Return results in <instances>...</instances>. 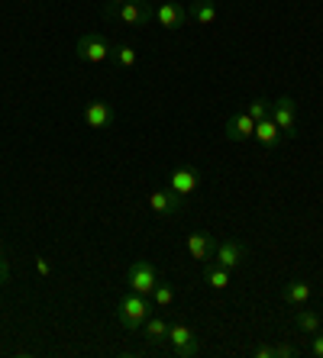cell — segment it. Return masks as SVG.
Wrapping results in <instances>:
<instances>
[{
	"instance_id": "1",
	"label": "cell",
	"mask_w": 323,
	"mask_h": 358,
	"mask_svg": "<svg viewBox=\"0 0 323 358\" xmlns=\"http://www.w3.org/2000/svg\"><path fill=\"white\" fill-rule=\"evenodd\" d=\"M149 317H152V300L146 294L130 291L116 303V320H120V326L126 333H142V326H146Z\"/></svg>"
},
{
	"instance_id": "2",
	"label": "cell",
	"mask_w": 323,
	"mask_h": 358,
	"mask_svg": "<svg viewBox=\"0 0 323 358\" xmlns=\"http://www.w3.org/2000/svg\"><path fill=\"white\" fill-rule=\"evenodd\" d=\"M104 17L120 20L126 26H149L156 20V7H152L149 0H130L123 7H104Z\"/></svg>"
},
{
	"instance_id": "3",
	"label": "cell",
	"mask_w": 323,
	"mask_h": 358,
	"mask_svg": "<svg viewBox=\"0 0 323 358\" xmlns=\"http://www.w3.org/2000/svg\"><path fill=\"white\" fill-rule=\"evenodd\" d=\"M75 59L88 62V65H100V62L114 59V45L107 42L104 33H84L81 39L75 42Z\"/></svg>"
},
{
	"instance_id": "4",
	"label": "cell",
	"mask_w": 323,
	"mask_h": 358,
	"mask_svg": "<svg viewBox=\"0 0 323 358\" xmlns=\"http://www.w3.org/2000/svg\"><path fill=\"white\" fill-rule=\"evenodd\" d=\"M158 281H162V278H158V268H156V262H149V259H136L133 265H130V271H126L130 291L146 294V297H152Z\"/></svg>"
},
{
	"instance_id": "5",
	"label": "cell",
	"mask_w": 323,
	"mask_h": 358,
	"mask_svg": "<svg viewBox=\"0 0 323 358\" xmlns=\"http://www.w3.org/2000/svg\"><path fill=\"white\" fill-rule=\"evenodd\" d=\"M268 117L278 123V129H282V136H298V103H294V97H278L272 100V110H268Z\"/></svg>"
},
{
	"instance_id": "6",
	"label": "cell",
	"mask_w": 323,
	"mask_h": 358,
	"mask_svg": "<svg viewBox=\"0 0 323 358\" xmlns=\"http://www.w3.org/2000/svg\"><path fill=\"white\" fill-rule=\"evenodd\" d=\"M168 342H172V355H178V358L200 355V345H198L194 329H191L188 323H172L168 326Z\"/></svg>"
},
{
	"instance_id": "7",
	"label": "cell",
	"mask_w": 323,
	"mask_h": 358,
	"mask_svg": "<svg viewBox=\"0 0 323 358\" xmlns=\"http://www.w3.org/2000/svg\"><path fill=\"white\" fill-rule=\"evenodd\" d=\"M184 200L181 194H174L172 187H162V191H152L149 194V210L152 213H158V217H178L184 210Z\"/></svg>"
},
{
	"instance_id": "8",
	"label": "cell",
	"mask_w": 323,
	"mask_h": 358,
	"mask_svg": "<svg viewBox=\"0 0 323 358\" xmlns=\"http://www.w3.org/2000/svg\"><path fill=\"white\" fill-rule=\"evenodd\" d=\"M249 259V249H246V242H236V239H224V242H217V249H214V262L217 265H224V268H240L242 262Z\"/></svg>"
},
{
	"instance_id": "9",
	"label": "cell",
	"mask_w": 323,
	"mask_h": 358,
	"mask_svg": "<svg viewBox=\"0 0 323 358\" xmlns=\"http://www.w3.org/2000/svg\"><path fill=\"white\" fill-rule=\"evenodd\" d=\"M168 187H172L174 194H181V197H191V194L200 187V171L194 165H178L168 175Z\"/></svg>"
},
{
	"instance_id": "10",
	"label": "cell",
	"mask_w": 323,
	"mask_h": 358,
	"mask_svg": "<svg viewBox=\"0 0 323 358\" xmlns=\"http://www.w3.org/2000/svg\"><path fill=\"white\" fill-rule=\"evenodd\" d=\"M224 136H226L230 142H246V139H252V136H256V120L249 117L246 110H240V113H233V117L226 120Z\"/></svg>"
},
{
	"instance_id": "11",
	"label": "cell",
	"mask_w": 323,
	"mask_h": 358,
	"mask_svg": "<svg viewBox=\"0 0 323 358\" xmlns=\"http://www.w3.org/2000/svg\"><path fill=\"white\" fill-rule=\"evenodd\" d=\"M114 120H116V110L110 107L107 100H91L84 107V123L91 126V129H107Z\"/></svg>"
},
{
	"instance_id": "12",
	"label": "cell",
	"mask_w": 323,
	"mask_h": 358,
	"mask_svg": "<svg viewBox=\"0 0 323 358\" xmlns=\"http://www.w3.org/2000/svg\"><path fill=\"white\" fill-rule=\"evenodd\" d=\"M214 249H217V242H214V236L210 233H191L188 236V252H191V259H198L200 265L204 262H214Z\"/></svg>"
},
{
	"instance_id": "13",
	"label": "cell",
	"mask_w": 323,
	"mask_h": 358,
	"mask_svg": "<svg viewBox=\"0 0 323 358\" xmlns=\"http://www.w3.org/2000/svg\"><path fill=\"white\" fill-rule=\"evenodd\" d=\"M156 20L165 29H181V26H188L191 17H188V7H181V3H162L156 10Z\"/></svg>"
},
{
	"instance_id": "14",
	"label": "cell",
	"mask_w": 323,
	"mask_h": 358,
	"mask_svg": "<svg viewBox=\"0 0 323 358\" xmlns=\"http://www.w3.org/2000/svg\"><path fill=\"white\" fill-rule=\"evenodd\" d=\"M310 294H314V287H310L307 281H301V278H294V281H288L282 287V300L291 303V307H307Z\"/></svg>"
},
{
	"instance_id": "15",
	"label": "cell",
	"mask_w": 323,
	"mask_h": 358,
	"mask_svg": "<svg viewBox=\"0 0 323 358\" xmlns=\"http://www.w3.org/2000/svg\"><path fill=\"white\" fill-rule=\"evenodd\" d=\"M252 139H259V145L262 149H278V142H282V129H278V123H275L272 117L259 120L256 123V136Z\"/></svg>"
},
{
	"instance_id": "16",
	"label": "cell",
	"mask_w": 323,
	"mask_h": 358,
	"mask_svg": "<svg viewBox=\"0 0 323 358\" xmlns=\"http://www.w3.org/2000/svg\"><path fill=\"white\" fill-rule=\"evenodd\" d=\"M188 17L194 20V23H200V26H210L217 20L214 0H191V3H188Z\"/></svg>"
},
{
	"instance_id": "17",
	"label": "cell",
	"mask_w": 323,
	"mask_h": 358,
	"mask_svg": "<svg viewBox=\"0 0 323 358\" xmlns=\"http://www.w3.org/2000/svg\"><path fill=\"white\" fill-rule=\"evenodd\" d=\"M204 284H210L214 291L230 287V268L217 265V262H204Z\"/></svg>"
},
{
	"instance_id": "18",
	"label": "cell",
	"mask_w": 323,
	"mask_h": 358,
	"mask_svg": "<svg viewBox=\"0 0 323 358\" xmlns=\"http://www.w3.org/2000/svg\"><path fill=\"white\" fill-rule=\"evenodd\" d=\"M168 326L162 317H149L146 320V326H142V336H146V342H152V345H158V342H168Z\"/></svg>"
},
{
	"instance_id": "19",
	"label": "cell",
	"mask_w": 323,
	"mask_h": 358,
	"mask_svg": "<svg viewBox=\"0 0 323 358\" xmlns=\"http://www.w3.org/2000/svg\"><path fill=\"white\" fill-rule=\"evenodd\" d=\"M294 323H298V329L307 336H314L317 329H323V320L317 310H298V313H294Z\"/></svg>"
},
{
	"instance_id": "20",
	"label": "cell",
	"mask_w": 323,
	"mask_h": 358,
	"mask_svg": "<svg viewBox=\"0 0 323 358\" xmlns=\"http://www.w3.org/2000/svg\"><path fill=\"white\" fill-rule=\"evenodd\" d=\"M152 303H156V307H172L174 303V287L172 284H165V281H158L156 284V291H152Z\"/></svg>"
},
{
	"instance_id": "21",
	"label": "cell",
	"mask_w": 323,
	"mask_h": 358,
	"mask_svg": "<svg viewBox=\"0 0 323 358\" xmlns=\"http://www.w3.org/2000/svg\"><path fill=\"white\" fill-rule=\"evenodd\" d=\"M268 110H272V100H266V97H256V100H249L246 103V113L256 120V123L268 117Z\"/></svg>"
},
{
	"instance_id": "22",
	"label": "cell",
	"mask_w": 323,
	"mask_h": 358,
	"mask_svg": "<svg viewBox=\"0 0 323 358\" xmlns=\"http://www.w3.org/2000/svg\"><path fill=\"white\" fill-rule=\"evenodd\" d=\"M114 59L123 68H133L136 65V49L133 45H114Z\"/></svg>"
},
{
	"instance_id": "23",
	"label": "cell",
	"mask_w": 323,
	"mask_h": 358,
	"mask_svg": "<svg viewBox=\"0 0 323 358\" xmlns=\"http://www.w3.org/2000/svg\"><path fill=\"white\" fill-rule=\"evenodd\" d=\"M298 355V345H291V342H278L275 345V358H294Z\"/></svg>"
},
{
	"instance_id": "24",
	"label": "cell",
	"mask_w": 323,
	"mask_h": 358,
	"mask_svg": "<svg viewBox=\"0 0 323 358\" xmlns=\"http://www.w3.org/2000/svg\"><path fill=\"white\" fill-rule=\"evenodd\" d=\"M10 281V259H7V249L0 245V284Z\"/></svg>"
},
{
	"instance_id": "25",
	"label": "cell",
	"mask_w": 323,
	"mask_h": 358,
	"mask_svg": "<svg viewBox=\"0 0 323 358\" xmlns=\"http://www.w3.org/2000/svg\"><path fill=\"white\" fill-rule=\"evenodd\" d=\"M310 355L323 358V329H317V333H314V339H310Z\"/></svg>"
},
{
	"instance_id": "26",
	"label": "cell",
	"mask_w": 323,
	"mask_h": 358,
	"mask_svg": "<svg viewBox=\"0 0 323 358\" xmlns=\"http://www.w3.org/2000/svg\"><path fill=\"white\" fill-rule=\"evenodd\" d=\"M36 271H39V275H46V278H49V275H52V268H49V262L42 259V255H39V259H36Z\"/></svg>"
},
{
	"instance_id": "27",
	"label": "cell",
	"mask_w": 323,
	"mask_h": 358,
	"mask_svg": "<svg viewBox=\"0 0 323 358\" xmlns=\"http://www.w3.org/2000/svg\"><path fill=\"white\" fill-rule=\"evenodd\" d=\"M256 358H275V345H259Z\"/></svg>"
},
{
	"instance_id": "28",
	"label": "cell",
	"mask_w": 323,
	"mask_h": 358,
	"mask_svg": "<svg viewBox=\"0 0 323 358\" xmlns=\"http://www.w3.org/2000/svg\"><path fill=\"white\" fill-rule=\"evenodd\" d=\"M123 3H130V0H107V7H123Z\"/></svg>"
},
{
	"instance_id": "29",
	"label": "cell",
	"mask_w": 323,
	"mask_h": 358,
	"mask_svg": "<svg viewBox=\"0 0 323 358\" xmlns=\"http://www.w3.org/2000/svg\"><path fill=\"white\" fill-rule=\"evenodd\" d=\"M20 3H26V0H20Z\"/></svg>"
}]
</instances>
